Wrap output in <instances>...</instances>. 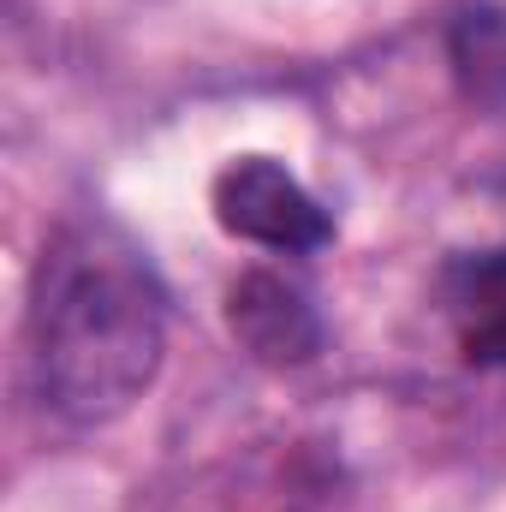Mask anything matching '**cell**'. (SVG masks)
I'll list each match as a JSON object with an SVG mask.
<instances>
[{
    "label": "cell",
    "instance_id": "1",
    "mask_svg": "<svg viewBox=\"0 0 506 512\" xmlns=\"http://www.w3.org/2000/svg\"><path fill=\"white\" fill-rule=\"evenodd\" d=\"M161 292L126 251L66 245L42 268L36 376L60 417L108 423L143 399L161 370Z\"/></svg>",
    "mask_w": 506,
    "mask_h": 512
},
{
    "label": "cell",
    "instance_id": "2",
    "mask_svg": "<svg viewBox=\"0 0 506 512\" xmlns=\"http://www.w3.org/2000/svg\"><path fill=\"white\" fill-rule=\"evenodd\" d=\"M215 221L262 251H322L334 239L328 209L268 155H239L215 179Z\"/></svg>",
    "mask_w": 506,
    "mask_h": 512
},
{
    "label": "cell",
    "instance_id": "3",
    "mask_svg": "<svg viewBox=\"0 0 506 512\" xmlns=\"http://www.w3.org/2000/svg\"><path fill=\"white\" fill-rule=\"evenodd\" d=\"M227 328L233 340L251 352L256 364H310L322 352V316L316 304L304 298V286H292L286 274H268L256 268L245 280H233L227 292Z\"/></svg>",
    "mask_w": 506,
    "mask_h": 512
},
{
    "label": "cell",
    "instance_id": "4",
    "mask_svg": "<svg viewBox=\"0 0 506 512\" xmlns=\"http://www.w3.org/2000/svg\"><path fill=\"white\" fill-rule=\"evenodd\" d=\"M453 60L471 84V96H501L506 90V12H465Z\"/></svg>",
    "mask_w": 506,
    "mask_h": 512
},
{
    "label": "cell",
    "instance_id": "5",
    "mask_svg": "<svg viewBox=\"0 0 506 512\" xmlns=\"http://www.w3.org/2000/svg\"><path fill=\"white\" fill-rule=\"evenodd\" d=\"M465 358L506 370V286H495V292L483 298V310H477V322H471V334H465Z\"/></svg>",
    "mask_w": 506,
    "mask_h": 512
}]
</instances>
